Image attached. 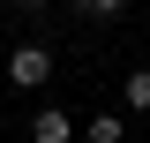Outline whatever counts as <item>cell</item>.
Instances as JSON below:
<instances>
[{"label": "cell", "instance_id": "cell-3", "mask_svg": "<svg viewBox=\"0 0 150 143\" xmlns=\"http://www.w3.org/2000/svg\"><path fill=\"white\" fill-rule=\"evenodd\" d=\"M83 143H128V121H120V113H98V121L83 128Z\"/></svg>", "mask_w": 150, "mask_h": 143}, {"label": "cell", "instance_id": "cell-4", "mask_svg": "<svg viewBox=\"0 0 150 143\" xmlns=\"http://www.w3.org/2000/svg\"><path fill=\"white\" fill-rule=\"evenodd\" d=\"M120 90H128L135 113H150V68H128V83H120Z\"/></svg>", "mask_w": 150, "mask_h": 143}, {"label": "cell", "instance_id": "cell-5", "mask_svg": "<svg viewBox=\"0 0 150 143\" xmlns=\"http://www.w3.org/2000/svg\"><path fill=\"white\" fill-rule=\"evenodd\" d=\"M120 8H128V0H75V15H98V23H105V15H120Z\"/></svg>", "mask_w": 150, "mask_h": 143}, {"label": "cell", "instance_id": "cell-6", "mask_svg": "<svg viewBox=\"0 0 150 143\" xmlns=\"http://www.w3.org/2000/svg\"><path fill=\"white\" fill-rule=\"evenodd\" d=\"M15 8H23V15H45V8H53V0H15Z\"/></svg>", "mask_w": 150, "mask_h": 143}, {"label": "cell", "instance_id": "cell-1", "mask_svg": "<svg viewBox=\"0 0 150 143\" xmlns=\"http://www.w3.org/2000/svg\"><path fill=\"white\" fill-rule=\"evenodd\" d=\"M45 75H53V53H45V45H15V53H8V83L15 90H38Z\"/></svg>", "mask_w": 150, "mask_h": 143}, {"label": "cell", "instance_id": "cell-2", "mask_svg": "<svg viewBox=\"0 0 150 143\" xmlns=\"http://www.w3.org/2000/svg\"><path fill=\"white\" fill-rule=\"evenodd\" d=\"M30 143H75V113L38 106V113H30Z\"/></svg>", "mask_w": 150, "mask_h": 143}]
</instances>
